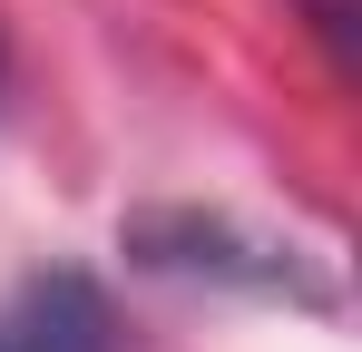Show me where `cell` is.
<instances>
[{"mask_svg":"<svg viewBox=\"0 0 362 352\" xmlns=\"http://www.w3.org/2000/svg\"><path fill=\"white\" fill-rule=\"evenodd\" d=\"M0 352H108V303L78 274H49V284L20 293V323L0 333Z\"/></svg>","mask_w":362,"mask_h":352,"instance_id":"cell-1","label":"cell"},{"mask_svg":"<svg viewBox=\"0 0 362 352\" xmlns=\"http://www.w3.org/2000/svg\"><path fill=\"white\" fill-rule=\"evenodd\" d=\"M303 10H313V30H323L333 49H353V10H362V0H303Z\"/></svg>","mask_w":362,"mask_h":352,"instance_id":"cell-2","label":"cell"}]
</instances>
